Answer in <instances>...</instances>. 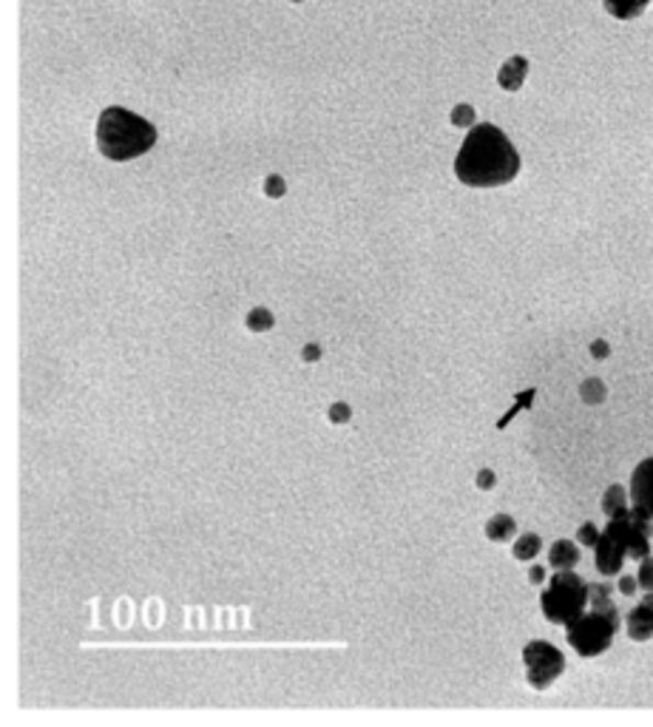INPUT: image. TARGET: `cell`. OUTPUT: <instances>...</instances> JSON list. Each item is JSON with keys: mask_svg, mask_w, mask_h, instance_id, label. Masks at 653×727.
Instances as JSON below:
<instances>
[{"mask_svg": "<svg viewBox=\"0 0 653 727\" xmlns=\"http://www.w3.org/2000/svg\"><path fill=\"white\" fill-rule=\"evenodd\" d=\"M637 580H640V585L645 591H653V557H642L640 560V574H637Z\"/></svg>", "mask_w": 653, "mask_h": 727, "instance_id": "cell-18", "label": "cell"}, {"mask_svg": "<svg viewBox=\"0 0 653 727\" xmlns=\"http://www.w3.org/2000/svg\"><path fill=\"white\" fill-rule=\"evenodd\" d=\"M585 605H588V583H583V577H577L574 571H558L540 597L545 619L554 625H565V628L583 617Z\"/></svg>", "mask_w": 653, "mask_h": 727, "instance_id": "cell-3", "label": "cell"}, {"mask_svg": "<svg viewBox=\"0 0 653 727\" xmlns=\"http://www.w3.org/2000/svg\"><path fill=\"white\" fill-rule=\"evenodd\" d=\"M637 589H640V580H637V577H622V580H619V591H622V594H637Z\"/></svg>", "mask_w": 653, "mask_h": 727, "instance_id": "cell-23", "label": "cell"}, {"mask_svg": "<svg viewBox=\"0 0 653 727\" xmlns=\"http://www.w3.org/2000/svg\"><path fill=\"white\" fill-rule=\"evenodd\" d=\"M284 191H288V188H284V179L282 177H275V174H270V177L264 179V193H268L270 200H279V197H284Z\"/></svg>", "mask_w": 653, "mask_h": 727, "instance_id": "cell-19", "label": "cell"}, {"mask_svg": "<svg viewBox=\"0 0 653 727\" xmlns=\"http://www.w3.org/2000/svg\"><path fill=\"white\" fill-rule=\"evenodd\" d=\"M350 415H352V410L347 404H341V401L330 406V421H333V424H347V421H350Z\"/></svg>", "mask_w": 653, "mask_h": 727, "instance_id": "cell-22", "label": "cell"}, {"mask_svg": "<svg viewBox=\"0 0 653 727\" xmlns=\"http://www.w3.org/2000/svg\"><path fill=\"white\" fill-rule=\"evenodd\" d=\"M522 662H526L529 685L534 691H545L565 671V657L549 642H529L522 648Z\"/></svg>", "mask_w": 653, "mask_h": 727, "instance_id": "cell-5", "label": "cell"}, {"mask_svg": "<svg viewBox=\"0 0 653 727\" xmlns=\"http://www.w3.org/2000/svg\"><path fill=\"white\" fill-rule=\"evenodd\" d=\"M611 594H613L611 585H599V583L588 585V603H592L594 608H608V605H613Z\"/></svg>", "mask_w": 653, "mask_h": 727, "instance_id": "cell-16", "label": "cell"}, {"mask_svg": "<svg viewBox=\"0 0 653 727\" xmlns=\"http://www.w3.org/2000/svg\"><path fill=\"white\" fill-rule=\"evenodd\" d=\"M549 563L554 571H571L579 563V549L571 540H558L549 551Z\"/></svg>", "mask_w": 653, "mask_h": 727, "instance_id": "cell-10", "label": "cell"}, {"mask_svg": "<svg viewBox=\"0 0 653 727\" xmlns=\"http://www.w3.org/2000/svg\"><path fill=\"white\" fill-rule=\"evenodd\" d=\"M452 123L454 125H475V109L472 105H458V109L452 111Z\"/></svg>", "mask_w": 653, "mask_h": 727, "instance_id": "cell-20", "label": "cell"}, {"mask_svg": "<svg viewBox=\"0 0 653 727\" xmlns=\"http://www.w3.org/2000/svg\"><path fill=\"white\" fill-rule=\"evenodd\" d=\"M94 139L103 157L114 159V163H128V159L151 152L157 143V128L134 111L111 105L97 120Z\"/></svg>", "mask_w": 653, "mask_h": 727, "instance_id": "cell-2", "label": "cell"}, {"mask_svg": "<svg viewBox=\"0 0 653 727\" xmlns=\"http://www.w3.org/2000/svg\"><path fill=\"white\" fill-rule=\"evenodd\" d=\"M631 501L633 506H640L645 515L653 517V458L642 460L640 467L633 469Z\"/></svg>", "mask_w": 653, "mask_h": 727, "instance_id": "cell-7", "label": "cell"}, {"mask_svg": "<svg viewBox=\"0 0 653 727\" xmlns=\"http://www.w3.org/2000/svg\"><path fill=\"white\" fill-rule=\"evenodd\" d=\"M628 637H631L633 642L653 639V605L642 603L628 614Z\"/></svg>", "mask_w": 653, "mask_h": 727, "instance_id": "cell-8", "label": "cell"}, {"mask_svg": "<svg viewBox=\"0 0 653 727\" xmlns=\"http://www.w3.org/2000/svg\"><path fill=\"white\" fill-rule=\"evenodd\" d=\"M594 551H597V571H599V574L613 577V574H619V571H622V563H626V557H628L626 540H622L619 535H613L611 528H606V532L599 535Z\"/></svg>", "mask_w": 653, "mask_h": 727, "instance_id": "cell-6", "label": "cell"}, {"mask_svg": "<svg viewBox=\"0 0 653 727\" xmlns=\"http://www.w3.org/2000/svg\"><path fill=\"white\" fill-rule=\"evenodd\" d=\"M477 486H481V489L495 486V472H492V469H483V472L477 474Z\"/></svg>", "mask_w": 653, "mask_h": 727, "instance_id": "cell-24", "label": "cell"}, {"mask_svg": "<svg viewBox=\"0 0 653 727\" xmlns=\"http://www.w3.org/2000/svg\"><path fill=\"white\" fill-rule=\"evenodd\" d=\"M515 532H517V523H515V517H509V515H495L492 521L486 523V537L495 543L511 540Z\"/></svg>", "mask_w": 653, "mask_h": 727, "instance_id": "cell-12", "label": "cell"}, {"mask_svg": "<svg viewBox=\"0 0 653 727\" xmlns=\"http://www.w3.org/2000/svg\"><path fill=\"white\" fill-rule=\"evenodd\" d=\"M626 501H628V494H626V489L619 486V483H617V486L608 489L606 497H603V512L608 515V521H611V517H617L619 512H626V508H628Z\"/></svg>", "mask_w": 653, "mask_h": 727, "instance_id": "cell-13", "label": "cell"}, {"mask_svg": "<svg viewBox=\"0 0 653 727\" xmlns=\"http://www.w3.org/2000/svg\"><path fill=\"white\" fill-rule=\"evenodd\" d=\"M603 7L611 18L617 21H633V18H640L645 14V9L651 7V0H603Z\"/></svg>", "mask_w": 653, "mask_h": 727, "instance_id": "cell-11", "label": "cell"}, {"mask_svg": "<svg viewBox=\"0 0 653 727\" xmlns=\"http://www.w3.org/2000/svg\"><path fill=\"white\" fill-rule=\"evenodd\" d=\"M583 399L588 401V404H599V401L606 399V387H603V381H597V378H592V381H585V384H583Z\"/></svg>", "mask_w": 653, "mask_h": 727, "instance_id": "cell-17", "label": "cell"}, {"mask_svg": "<svg viewBox=\"0 0 653 727\" xmlns=\"http://www.w3.org/2000/svg\"><path fill=\"white\" fill-rule=\"evenodd\" d=\"M592 353H594V356H597V358H606V356H608V344H606V342H597V344H594V347H592Z\"/></svg>", "mask_w": 653, "mask_h": 727, "instance_id": "cell-27", "label": "cell"}, {"mask_svg": "<svg viewBox=\"0 0 653 727\" xmlns=\"http://www.w3.org/2000/svg\"><path fill=\"white\" fill-rule=\"evenodd\" d=\"M619 631L617 605L608 608H594L592 614H583L577 623L568 625V642L579 657H597V653L611 648L613 634Z\"/></svg>", "mask_w": 653, "mask_h": 727, "instance_id": "cell-4", "label": "cell"}, {"mask_svg": "<svg viewBox=\"0 0 653 727\" xmlns=\"http://www.w3.org/2000/svg\"><path fill=\"white\" fill-rule=\"evenodd\" d=\"M526 75H529V60L515 55L500 66V71H497V82H500V89L517 91L522 82H526Z\"/></svg>", "mask_w": 653, "mask_h": 727, "instance_id": "cell-9", "label": "cell"}, {"mask_svg": "<svg viewBox=\"0 0 653 727\" xmlns=\"http://www.w3.org/2000/svg\"><path fill=\"white\" fill-rule=\"evenodd\" d=\"M577 540L583 543V546H597V540H599V532H597V526H594V523H585L583 528H579V535H577Z\"/></svg>", "mask_w": 653, "mask_h": 727, "instance_id": "cell-21", "label": "cell"}, {"mask_svg": "<svg viewBox=\"0 0 653 727\" xmlns=\"http://www.w3.org/2000/svg\"><path fill=\"white\" fill-rule=\"evenodd\" d=\"M454 174L469 188L509 186L520 174V154L497 125H472L454 159Z\"/></svg>", "mask_w": 653, "mask_h": 727, "instance_id": "cell-1", "label": "cell"}, {"mask_svg": "<svg viewBox=\"0 0 653 727\" xmlns=\"http://www.w3.org/2000/svg\"><path fill=\"white\" fill-rule=\"evenodd\" d=\"M302 356H304V361H307V363L318 361V358H322V347H318V344H307Z\"/></svg>", "mask_w": 653, "mask_h": 727, "instance_id": "cell-25", "label": "cell"}, {"mask_svg": "<svg viewBox=\"0 0 653 727\" xmlns=\"http://www.w3.org/2000/svg\"><path fill=\"white\" fill-rule=\"evenodd\" d=\"M529 580H531V583H534V585H540V583H543V580H545V569H540V566H534V569L529 571Z\"/></svg>", "mask_w": 653, "mask_h": 727, "instance_id": "cell-26", "label": "cell"}, {"mask_svg": "<svg viewBox=\"0 0 653 727\" xmlns=\"http://www.w3.org/2000/svg\"><path fill=\"white\" fill-rule=\"evenodd\" d=\"M543 549V540L537 535H522L520 540L515 543V557L517 560H531V557H537V551Z\"/></svg>", "mask_w": 653, "mask_h": 727, "instance_id": "cell-14", "label": "cell"}, {"mask_svg": "<svg viewBox=\"0 0 653 727\" xmlns=\"http://www.w3.org/2000/svg\"><path fill=\"white\" fill-rule=\"evenodd\" d=\"M273 313H270L268 307H256L248 313V327L254 329V333H268L270 327H273Z\"/></svg>", "mask_w": 653, "mask_h": 727, "instance_id": "cell-15", "label": "cell"}]
</instances>
